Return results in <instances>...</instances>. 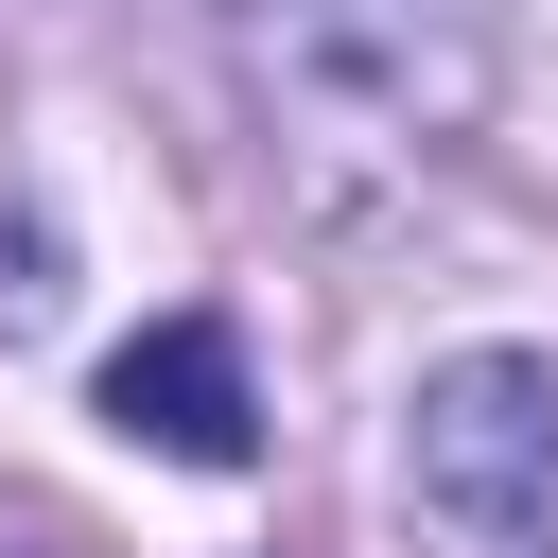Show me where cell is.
<instances>
[{
    "instance_id": "7a4b0ae2",
    "label": "cell",
    "mask_w": 558,
    "mask_h": 558,
    "mask_svg": "<svg viewBox=\"0 0 558 558\" xmlns=\"http://www.w3.org/2000/svg\"><path fill=\"white\" fill-rule=\"evenodd\" d=\"M401 488L418 523H453L471 558L558 541V349H453L401 401Z\"/></svg>"
},
{
    "instance_id": "6da1fadb",
    "label": "cell",
    "mask_w": 558,
    "mask_h": 558,
    "mask_svg": "<svg viewBox=\"0 0 558 558\" xmlns=\"http://www.w3.org/2000/svg\"><path fill=\"white\" fill-rule=\"evenodd\" d=\"M279 122L349 174H418L506 105V0H244Z\"/></svg>"
},
{
    "instance_id": "3957f363",
    "label": "cell",
    "mask_w": 558,
    "mask_h": 558,
    "mask_svg": "<svg viewBox=\"0 0 558 558\" xmlns=\"http://www.w3.org/2000/svg\"><path fill=\"white\" fill-rule=\"evenodd\" d=\"M105 436L174 453V471H244L262 453V401H244V331L227 314H157L105 349Z\"/></svg>"
}]
</instances>
